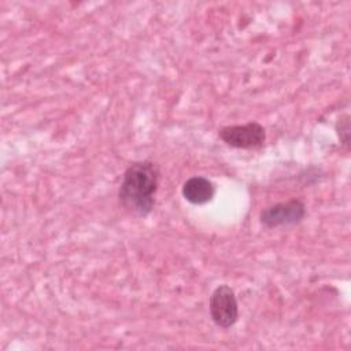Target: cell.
Returning <instances> with one entry per match:
<instances>
[{
  "label": "cell",
  "instance_id": "obj_3",
  "mask_svg": "<svg viewBox=\"0 0 351 351\" xmlns=\"http://www.w3.org/2000/svg\"><path fill=\"white\" fill-rule=\"evenodd\" d=\"M219 137L233 148L255 149L263 145L266 140V130L258 122H248L245 125L222 128L219 130Z\"/></svg>",
  "mask_w": 351,
  "mask_h": 351
},
{
  "label": "cell",
  "instance_id": "obj_1",
  "mask_svg": "<svg viewBox=\"0 0 351 351\" xmlns=\"http://www.w3.org/2000/svg\"><path fill=\"white\" fill-rule=\"evenodd\" d=\"M158 185L159 169L154 162L132 163L123 173L118 192L122 207L137 217L148 215L155 207Z\"/></svg>",
  "mask_w": 351,
  "mask_h": 351
},
{
  "label": "cell",
  "instance_id": "obj_2",
  "mask_svg": "<svg viewBox=\"0 0 351 351\" xmlns=\"http://www.w3.org/2000/svg\"><path fill=\"white\" fill-rule=\"evenodd\" d=\"M210 315L219 328H230L239 318V304L233 289L222 284L214 289L210 296Z\"/></svg>",
  "mask_w": 351,
  "mask_h": 351
},
{
  "label": "cell",
  "instance_id": "obj_5",
  "mask_svg": "<svg viewBox=\"0 0 351 351\" xmlns=\"http://www.w3.org/2000/svg\"><path fill=\"white\" fill-rule=\"evenodd\" d=\"M215 188L213 182L202 176L188 178L182 185V196L192 204H204L214 196Z\"/></svg>",
  "mask_w": 351,
  "mask_h": 351
},
{
  "label": "cell",
  "instance_id": "obj_4",
  "mask_svg": "<svg viewBox=\"0 0 351 351\" xmlns=\"http://www.w3.org/2000/svg\"><path fill=\"white\" fill-rule=\"evenodd\" d=\"M306 215V206L299 199H292L285 203H276L262 210L259 219L266 228H277L295 225Z\"/></svg>",
  "mask_w": 351,
  "mask_h": 351
}]
</instances>
